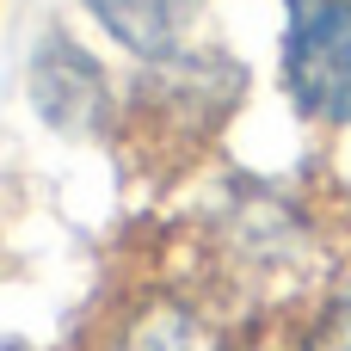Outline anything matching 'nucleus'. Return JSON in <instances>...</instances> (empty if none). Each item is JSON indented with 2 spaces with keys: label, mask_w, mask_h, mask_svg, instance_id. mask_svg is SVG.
<instances>
[{
  "label": "nucleus",
  "mask_w": 351,
  "mask_h": 351,
  "mask_svg": "<svg viewBox=\"0 0 351 351\" xmlns=\"http://www.w3.org/2000/svg\"><path fill=\"white\" fill-rule=\"evenodd\" d=\"M228 346H234V321H228L222 296L154 284L123 302V315L105 327L99 351H228Z\"/></svg>",
  "instance_id": "3"
},
{
  "label": "nucleus",
  "mask_w": 351,
  "mask_h": 351,
  "mask_svg": "<svg viewBox=\"0 0 351 351\" xmlns=\"http://www.w3.org/2000/svg\"><path fill=\"white\" fill-rule=\"evenodd\" d=\"M278 86L308 130H351V0H284Z\"/></svg>",
  "instance_id": "2"
},
{
  "label": "nucleus",
  "mask_w": 351,
  "mask_h": 351,
  "mask_svg": "<svg viewBox=\"0 0 351 351\" xmlns=\"http://www.w3.org/2000/svg\"><path fill=\"white\" fill-rule=\"evenodd\" d=\"M284 351H351V265L327 271L308 290V302H302Z\"/></svg>",
  "instance_id": "6"
},
{
  "label": "nucleus",
  "mask_w": 351,
  "mask_h": 351,
  "mask_svg": "<svg viewBox=\"0 0 351 351\" xmlns=\"http://www.w3.org/2000/svg\"><path fill=\"white\" fill-rule=\"evenodd\" d=\"M204 6L210 0H86V12L105 25V37L117 49H130L136 62H167L179 49H191Z\"/></svg>",
  "instance_id": "5"
},
{
  "label": "nucleus",
  "mask_w": 351,
  "mask_h": 351,
  "mask_svg": "<svg viewBox=\"0 0 351 351\" xmlns=\"http://www.w3.org/2000/svg\"><path fill=\"white\" fill-rule=\"evenodd\" d=\"M31 105L49 130L62 136H99L111 117H117V99H111V80L105 68L68 37V31H49L31 56Z\"/></svg>",
  "instance_id": "4"
},
{
  "label": "nucleus",
  "mask_w": 351,
  "mask_h": 351,
  "mask_svg": "<svg viewBox=\"0 0 351 351\" xmlns=\"http://www.w3.org/2000/svg\"><path fill=\"white\" fill-rule=\"evenodd\" d=\"M321 259V222L296 191H278L265 179L241 185L216 216V271L222 290H259V284H296L315 278Z\"/></svg>",
  "instance_id": "1"
}]
</instances>
